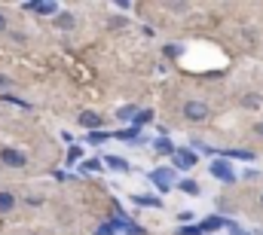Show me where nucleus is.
I'll return each mask as SVG.
<instances>
[{"mask_svg": "<svg viewBox=\"0 0 263 235\" xmlns=\"http://www.w3.org/2000/svg\"><path fill=\"white\" fill-rule=\"evenodd\" d=\"M184 116L193 119V122H202V119H208V104H202V101H187V104H184Z\"/></svg>", "mask_w": 263, "mask_h": 235, "instance_id": "f257e3e1", "label": "nucleus"}, {"mask_svg": "<svg viewBox=\"0 0 263 235\" xmlns=\"http://www.w3.org/2000/svg\"><path fill=\"white\" fill-rule=\"evenodd\" d=\"M0 159L6 162V165H12V168H25V153H18V150H9V147H3L0 150Z\"/></svg>", "mask_w": 263, "mask_h": 235, "instance_id": "f03ea898", "label": "nucleus"}, {"mask_svg": "<svg viewBox=\"0 0 263 235\" xmlns=\"http://www.w3.org/2000/svg\"><path fill=\"white\" fill-rule=\"evenodd\" d=\"M175 165L178 168H193L196 165V153L193 150H175Z\"/></svg>", "mask_w": 263, "mask_h": 235, "instance_id": "7ed1b4c3", "label": "nucleus"}, {"mask_svg": "<svg viewBox=\"0 0 263 235\" xmlns=\"http://www.w3.org/2000/svg\"><path fill=\"white\" fill-rule=\"evenodd\" d=\"M153 177V184L162 190V193H169V187H172V171H165V168H159V171H153L150 174Z\"/></svg>", "mask_w": 263, "mask_h": 235, "instance_id": "20e7f679", "label": "nucleus"}, {"mask_svg": "<svg viewBox=\"0 0 263 235\" xmlns=\"http://www.w3.org/2000/svg\"><path fill=\"white\" fill-rule=\"evenodd\" d=\"M211 174H214V177H221V180H227V184L233 180V168H230L227 162H214V165H211Z\"/></svg>", "mask_w": 263, "mask_h": 235, "instance_id": "39448f33", "label": "nucleus"}, {"mask_svg": "<svg viewBox=\"0 0 263 235\" xmlns=\"http://www.w3.org/2000/svg\"><path fill=\"white\" fill-rule=\"evenodd\" d=\"M80 122H83L86 128H101V116H98V113H92V110H86V113L80 116Z\"/></svg>", "mask_w": 263, "mask_h": 235, "instance_id": "423d86ee", "label": "nucleus"}, {"mask_svg": "<svg viewBox=\"0 0 263 235\" xmlns=\"http://www.w3.org/2000/svg\"><path fill=\"white\" fill-rule=\"evenodd\" d=\"M12 205H15V196L12 193H0V214L12 211Z\"/></svg>", "mask_w": 263, "mask_h": 235, "instance_id": "0eeeda50", "label": "nucleus"}, {"mask_svg": "<svg viewBox=\"0 0 263 235\" xmlns=\"http://www.w3.org/2000/svg\"><path fill=\"white\" fill-rule=\"evenodd\" d=\"M28 9H37V12H43V15H52L58 6H55V3H28Z\"/></svg>", "mask_w": 263, "mask_h": 235, "instance_id": "6e6552de", "label": "nucleus"}, {"mask_svg": "<svg viewBox=\"0 0 263 235\" xmlns=\"http://www.w3.org/2000/svg\"><path fill=\"white\" fill-rule=\"evenodd\" d=\"M107 165H110L113 171H126V168H129V162L119 159V156H107Z\"/></svg>", "mask_w": 263, "mask_h": 235, "instance_id": "1a4fd4ad", "label": "nucleus"}, {"mask_svg": "<svg viewBox=\"0 0 263 235\" xmlns=\"http://www.w3.org/2000/svg\"><path fill=\"white\" fill-rule=\"evenodd\" d=\"M221 226H224V220L214 217V220H205V223H202V232H211V229H221Z\"/></svg>", "mask_w": 263, "mask_h": 235, "instance_id": "9d476101", "label": "nucleus"}, {"mask_svg": "<svg viewBox=\"0 0 263 235\" xmlns=\"http://www.w3.org/2000/svg\"><path fill=\"white\" fill-rule=\"evenodd\" d=\"M156 150H159V153H175L172 141H165V138H159V141H156Z\"/></svg>", "mask_w": 263, "mask_h": 235, "instance_id": "9b49d317", "label": "nucleus"}, {"mask_svg": "<svg viewBox=\"0 0 263 235\" xmlns=\"http://www.w3.org/2000/svg\"><path fill=\"white\" fill-rule=\"evenodd\" d=\"M181 190H184L187 196H196V193H199V187H196V180H184V184H181Z\"/></svg>", "mask_w": 263, "mask_h": 235, "instance_id": "f8f14e48", "label": "nucleus"}, {"mask_svg": "<svg viewBox=\"0 0 263 235\" xmlns=\"http://www.w3.org/2000/svg\"><path fill=\"white\" fill-rule=\"evenodd\" d=\"M58 28H74V15H58Z\"/></svg>", "mask_w": 263, "mask_h": 235, "instance_id": "ddd939ff", "label": "nucleus"}, {"mask_svg": "<svg viewBox=\"0 0 263 235\" xmlns=\"http://www.w3.org/2000/svg\"><path fill=\"white\" fill-rule=\"evenodd\" d=\"M129 116H138V110H135V107H132V104H129V107H123V110H119V119H129Z\"/></svg>", "mask_w": 263, "mask_h": 235, "instance_id": "4468645a", "label": "nucleus"}, {"mask_svg": "<svg viewBox=\"0 0 263 235\" xmlns=\"http://www.w3.org/2000/svg\"><path fill=\"white\" fill-rule=\"evenodd\" d=\"M150 119H153V110H141V113H138V119H135V122H138V125H141V122H150Z\"/></svg>", "mask_w": 263, "mask_h": 235, "instance_id": "2eb2a0df", "label": "nucleus"}, {"mask_svg": "<svg viewBox=\"0 0 263 235\" xmlns=\"http://www.w3.org/2000/svg\"><path fill=\"white\" fill-rule=\"evenodd\" d=\"M83 168H86V171H98L101 162H98V159H89V162H83Z\"/></svg>", "mask_w": 263, "mask_h": 235, "instance_id": "dca6fc26", "label": "nucleus"}, {"mask_svg": "<svg viewBox=\"0 0 263 235\" xmlns=\"http://www.w3.org/2000/svg\"><path fill=\"white\" fill-rule=\"evenodd\" d=\"M104 138H107V135H104V132H92V138H89V141H92V144H101V141H104Z\"/></svg>", "mask_w": 263, "mask_h": 235, "instance_id": "f3484780", "label": "nucleus"}, {"mask_svg": "<svg viewBox=\"0 0 263 235\" xmlns=\"http://www.w3.org/2000/svg\"><path fill=\"white\" fill-rule=\"evenodd\" d=\"M80 159V150L77 147H70V153H67V162H77Z\"/></svg>", "mask_w": 263, "mask_h": 235, "instance_id": "a211bd4d", "label": "nucleus"}, {"mask_svg": "<svg viewBox=\"0 0 263 235\" xmlns=\"http://www.w3.org/2000/svg\"><path fill=\"white\" fill-rule=\"evenodd\" d=\"M135 135H138V132H119V138H123V141H135Z\"/></svg>", "mask_w": 263, "mask_h": 235, "instance_id": "6ab92c4d", "label": "nucleus"}, {"mask_svg": "<svg viewBox=\"0 0 263 235\" xmlns=\"http://www.w3.org/2000/svg\"><path fill=\"white\" fill-rule=\"evenodd\" d=\"M0 31H6V18L3 15H0Z\"/></svg>", "mask_w": 263, "mask_h": 235, "instance_id": "aec40b11", "label": "nucleus"}, {"mask_svg": "<svg viewBox=\"0 0 263 235\" xmlns=\"http://www.w3.org/2000/svg\"><path fill=\"white\" fill-rule=\"evenodd\" d=\"M3 86H6V80H3V76H0V89H3Z\"/></svg>", "mask_w": 263, "mask_h": 235, "instance_id": "412c9836", "label": "nucleus"}, {"mask_svg": "<svg viewBox=\"0 0 263 235\" xmlns=\"http://www.w3.org/2000/svg\"><path fill=\"white\" fill-rule=\"evenodd\" d=\"M257 132H260V135H263V122H260V125H257Z\"/></svg>", "mask_w": 263, "mask_h": 235, "instance_id": "4be33fe9", "label": "nucleus"}, {"mask_svg": "<svg viewBox=\"0 0 263 235\" xmlns=\"http://www.w3.org/2000/svg\"><path fill=\"white\" fill-rule=\"evenodd\" d=\"M260 202H263V196H260Z\"/></svg>", "mask_w": 263, "mask_h": 235, "instance_id": "5701e85b", "label": "nucleus"}]
</instances>
